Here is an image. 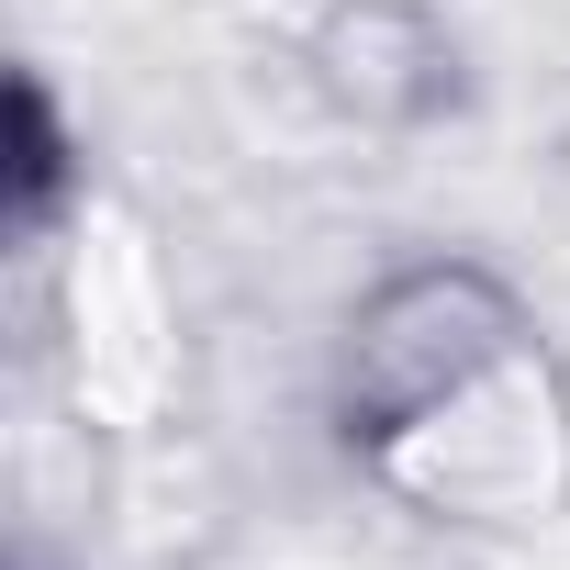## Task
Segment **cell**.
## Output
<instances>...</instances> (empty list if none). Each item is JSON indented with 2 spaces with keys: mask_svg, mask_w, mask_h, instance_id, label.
Listing matches in <instances>:
<instances>
[{
  "mask_svg": "<svg viewBox=\"0 0 570 570\" xmlns=\"http://www.w3.org/2000/svg\"><path fill=\"white\" fill-rule=\"evenodd\" d=\"M514 336H525L514 292L492 268H470V257H425V268L381 279L358 336H347V425L392 436V425L448 414L481 370L514 358Z\"/></svg>",
  "mask_w": 570,
  "mask_h": 570,
  "instance_id": "1",
  "label": "cell"
},
{
  "mask_svg": "<svg viewBox=\"0 0 570 570\" xmlns=\"http://www.w3.org/2000/svg\"><path fill=\"white\" fill-rule=\"evenodd\" d=\"M314 57H325V90L358 112H436V90H448V46L403 0H347Z\"/></svg>",
  "mask_w": 570,
  "mask_h": 570,
  "instance_id": "2",
  "label": "cell"
}]
</instances>
